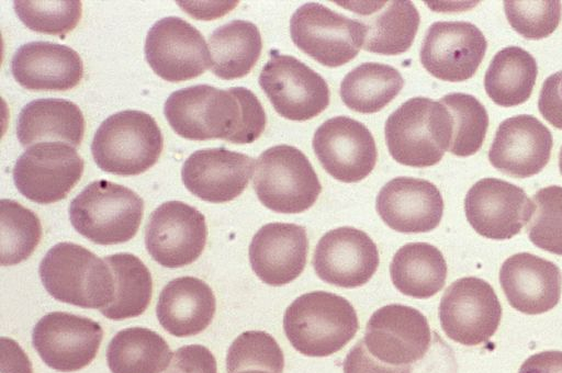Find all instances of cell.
I'll return each mask as SVG.
<instances>
[{
    "mask_svg": "<svg viewBox=\"0 0 562 373\" xmlns=\"http://www.w3.org/2000/svg\"><path fill=\"white\" fill-rule=\"evenodd\" d=\"M452 117V138L449 151L459 157L477 152L485 139L488 114L484 105L473 95L454 92L440 100Z\"/></svg>",
    "mask_w": 562,
    "mask_h": 373,
    "instance_id": "cell-36",
    "label": "cell"
},
{
    "mask_svg": "<svg viewBox=\"0 0 562 373\" xmlns=\"http://www.w3.org/2000/svg\"><path fill=\"white\" fill-rule=\"evenodd\" d=\"M499 299L488 282L465 276L452 282L439 304L442 330L463 346H479L496 332L502 319Z\"/></svg>",
    "mask_w": 562,
    "mask_h": 373,
    "instance_id": "cell-9",
    "label": "cell"
},
{
    "mask_svg": "<svg viewBox=\"0 0 562 373\" xmlns=\"http://www.w3.org/2000/svg\"><path fill=\"white\" fill-rule=\"evenodd\" d=\"M164 113L179 136L192 140L250 144L261 136L267 123L262 104L244 87H187L167 98Z\"/></svg>",
    "mask_w": 562,
    "mask_h": 373,
    "instance_id": "cell-1",
    "label": "cell"
},
{
    "mask_svg": "<svg viewBox=\"0 0 562 373\" xmlns=\"http://www.w3.org/2000/svg\"><path fill=\"white\" fill-rule=\"evenodd\" d=\"M42 225L38 216L16 201L1 200V264L26 260L38 246Z\"/></svg>",
    "mask_w": 562,
    "mask_h": 373,
    "instance_id": "cell-35",
    "label": "cell"
},
{
    "mask_svg": "<svg viewBox=\"0 0 562 373\" xmlns=\"http://www.w3.org/2000/svg\"><path fill=\"white\" fill-rule=\"evenodd\" d=\"M375 208L392 229L427 233L435 229L443 214V200L438 188L424 179L397 177L380 190Z\"/></svg>",
    "mask_w": 562,
    "mask_h": 373,
    "instance_id": "cell-22",
    "label": "cell"
},
{
    "mask_svg": "<svg viewBox=\"0 0 562 373\" xmlns=\"http://www.w3.org/2000/svg\"><path fill=\"white\" fill-rule=\"evenodd\" d=\"M216 299L212 289L195 276H180L161 290L156 315L161 327L176 337L195 336L213 320Z\"/></svg>",
    "mask_w": 562,
    "mask_h": 373,
    "instance_id": "cell-26",
    "label": "cell"
},
{
    "mask_svg": "<svg viewBox=\"0 0 562 373\" xmlns=\"http://www.w3.org/2000/svg\"><path fill=\"white\" fill-rule=\"evenodd\" d=\"M283 329L296 351L322 358L341 350L356 336L359 320L345 297L313 291L300 295L288 306Z\"/></svg>",
    "mask_w": 562,
    "mask_h": 373,
    "instance_id": "cell-2",
    "label": "cell"
},
{
    "mask_svg": "<svg viewBox=\"0 0 562 373\" xmlns=\"http://www.w3.org/2000/svg\"><path fill=\"white\" fill-rule=\"evenodd\" d=\"M559 169L562 174V146H561L560 152H559Z\"/></svg>",
    "mask_w": 562,
    "mask_h": 373,
    "instance_id": "cell-47",
    "label": "cell"
},
{
    "mask_svg": "<svg viewBox=\"0 0 562 373\" xmlns=\"http://www.w3.org/2000/svg\"><path fill=\"white\" fill-rule=\"evenodd\" d=\"M434 348L429 349L427 360L422 364H413L412 373H456L457 364L449 346L440 337L434 334Z\"/></svg>",
    "mask_w": 562,
    "mask_h": 373,
    "instance_id": "cell-44",
    "label": "cell"
},
{
    "mask_svg": "<svg viewBox=\"0 0 562 373\" xmlns=\"http://www.w3.org/2000/svg\"><path fill=\"white\" fill-rule=\"evenodd\" d=\"M85 117L77 104L65 99H37L24 105L16 121V136L23 147L60 142L78 147L85 134Z\"/></svg>",
    "mask_w": 562,
    "mask_h": 373,
    "instance_id": "cell-27",
    "label": "cell"
},
{
    "mask_svg": "<svg viewBox=\"0 0 562 373\" xmlns=\"http://www.w3.org/2000/svg\"><path fill=\"white\" fill-rule=\"evenodd\" d=\"M254 166V158L224 147L199 149L183 162L181 179L196 197L225 203L244 192Z\"/></svg>",
    "mask_w": 562,
    "mask_h": 373,
    "instance_id": "cell-21",
    "label": "cell"
},
{
    "mask_svg": "<svg viewBox=\"0 0 562 373\" xmlns=\"http://www.w3.org/2000/svg\"><path fill=\"white\" fill-rule=\"evenodd\" d=\"M308 252V238L303 226L269 223L254 235L249 245L252 271L266 284L281 286L303 272Z\"/></svg>",
    "mask_w": 562,
    "mask_h": 373,
    "instance_id": "cell-24",
    "label": "cell"
},
{
    "mask_svg": "<svg viewBox=\"0 0 562 373\" xmlns=\"http://www.w3.org/2000/svg\"><path fill=\"white\" fill-rule=\"evenodd\" d=\"M538 75L533 56L518 46L498 50L484 77V88L497 105L509 108L525 103L531 95Z\"/></svg>",
    "mask_w": 562,
    "mask_h": 373,
    "instance_id": "cell-30",
    "label": "cell"
},
{
    "mask_svg": "<svg viewBox=\"0 0 562 373\" xmlns=\"http://www.w3.org/2000/svg\"><path fill=\"white\" fill-rule=\"evenodd\" d=\"M312 263L324 282L353 289L362 286L373 276L379 267V251L368 234L344 226L322 236Z\"/></svg>",
    "mask_w": 562,
    "mask_h": 373,
    "instance_id": "cell-19",
    "label": "cell"
},
{
    "mask_svg": "<svg viewBox=\"0 0 562 373\" xmlns=\"http://www.w3.org/2000/svg\"><path fill=\"white\" fill-rule=\"evenodd\" d=\"M41 281L55 299L102 309L113 299L114 276L104 259L68 241L53 246L38 267Z\"/></svg>",
    "mask_w": 562,
    "mask_h": 373,
    "instance_id": "cell-4",
    "label": "cell"
},
{
    "mask_svg": "<svg viewBox=\"0 0 562 373\" xmlns=\"http://www.w3.org/2000/svg\"><path fill=\"white\" fill-rule=\"evenodd\" d=\"M209 49L212 72L221 79L233 80L251 71L261 55L262 39L254 23L234 20L213 31Z\"/></svg>",
    "mask_w": 562,
    "mask_h": 373,
    "instance_id": "cell-29",
    "label": "cell"
},
{
    "mask_svg": "<svg viewBox=\"0 0 562 373\" xmlns=\"http://www.w3.org/2000/svg\"><path fill=\"white\" fill-rule=\"evenodd\" d=\"M447 263L441 251L427 242H409L394 255L390 273L394 286L404 295L429 298L443 287Z\"/></svg>",
    "mask_w": 562,
    "mask_h": 373,
    "instance_id": "cell-28",
    "label": "cell"
},
{
    "mask_svg": "<svg viewBox=\"0 0 562 373\" xmlns=\"http://www.w3.org/2000/svg\"><path fill=\"white\" fill-rule=\"evenodd\" d=\"M533 211V202L520 187L497 178L479 180L464 199L465 216L472 228L494 240L519 234Z\"/></svg>",
    "mask_w": 562,
    "mask_h": 373,
    "instance_id": "cell-16",
    "label": "cell"
},
{
    "mask_svg": "<svg viewBox=\"0 0 562 373\" xmlns=\"http://www.w3.org/2000/svg\"><path fill=\"white\" fill-rule=\"evenodd\" d=\"M246 369L283 373V351L271 335L266 331L249 330L240 334L233 341L226 355L227 373Z\"/></svg>",
    "mask_w": 562,
    "mask_h": 373,
    "instance_id": "cell-38",
    "label": "cell"
},
{
    "mask_svg": "<svg viewBox=\"0 0 562 373\" xmlns=\"http://www.w3.org/2000/svg\"><path fill=\"white\" fill-rule=\"evenodd\" d=\"M486 48V38L474 24L438 21L427 30L419 57L424 68L434 77L460 82L473 77Z\"/></svg>",
    "mask_w": 562,
    "mask_h": 373,
    "instance_id": "cell-18",
    "label": "cell"
},
{
    "mask_svg": "<svg viewBox=\"0 0 562 373\" xmlns=\"http://www.w3.org/2000/svg\"><path fill=\"white\" fill-rule=\"evenodd\" d=\"M171 357L166 340L144 327L120 330L106 349V362L112 373H161Z\"/></svg>",
    "mask_w": 562,
    "mask_h": 373,
    "instance_id": "cell-32",
    "label": "cell"
},
{
    "mask_svg": "<svg viewBox=\"0 0 562 373\" xmlns=\"http://www.w3.org/2000/svg\"><path fill=\"white\" fill-rule=\"evenodd\" d=\"M452 117L440 101L415 97L386 120L385 142L392 158L405 166L425 168L438 163L449 150Z\"/></svg>",
    "mask_w": 562,
    "mask_h": 373,
    "instance_id": "cell-3",
    "label": "cell"
},
{
    "mask_svg": "<svg viewBox=\"0 0 562 373\" xmlns=\"http://www.w3.org/2000/svg\"><path fill=\"white\" fill-rule=\"evenodd\" d=\"M259 84L277 113L291 121L311 120L329 104L325 79L290 55L271 56L259 75Z\"/></svg>",
    "mask_w": 562,
    "mask_h": 373,
    "instance_id": "cell-11",
    "label": "cell"
},
{
    "mask_svg": "<svg viewBox=\"0 0 562 373\" xmlns=\"http://www.w3.org/2000/svg\"><path fill=\"white\" fill-rule=\"evenodd\" d=\"M83 159L75 147L60 142L38 143L16 160L12 176L18 191L32 202L64 200L82 177Z\"/></svg>",
    "mask_w": 562,
    "mask_h": 373,
    "instance_id": "cell-10",
    "label": "cell"
},
{
    "mask_svg": "<svg viewBox=\"0 0 562 373\" xmlns=\"http://www.w3.org/2000/svg\"><path fill=\"white\" fill-rule=\"evenodd\" d=\"M518 373H562V351L535 353L524 361Z\"/></svg>",
    "mask_w": 562,
    "mask_h": 373,
    "instance_id": "cell-45",
    "label": "cell"
},
{
    "mask_svg": "<svg viewBox=\"0 0 562 373\" xmlns=\"http://www.w3.org/2000/svg\"><path fill=\"white\" fill-rule=\"evenodd\" d=\"M373 3L372 16L363 21L366 37L363 48L380 55H400L412 46L419 27L420 16L408 0Z\"/></svg>",
    "mask_w": 562,
    "mask_h": 373,
    "instance_id": "cell-31",
    "label": "cell"
},
{
    "mask_svg": "<svg viewBox=\"0 0 562 373\" xmlns=\"http://www.w3.org/2000/svg\"><path fill=\"white\" fill-rule=\"evenodd\" d=\"M532 202L535 211L527 227L530 241L542 250L562 256V187L540 189Z\"/></svg>",
    "mask_w": 562,
    "mask_h": 373,
    "instance_id": "cell-39",
    "label": "cell"
},
{
    "mask_svg": "<svg viewBox=\"0 0 562 373\" xmlns=\"http://www.w3.org/2000/svg\"><path fill=\"white\" fill-rule=\"evenodd\" d=\"M13 7L26 27L50 35L71 32L80 21L82 12L79 0H15Z\"/></svg>",
    "mask_w": 562,
    "mask_h": 373,
    "instance_id": "cell-37",
    "label": "cell"
},
{
    "mask_svg": "<svg viewBox=\"0 0 562 373\" xmlns=\"http://www.w3.org/2000/svg\"><path fill=\"white\" fill-rule=\"evenodd\" d=\"M344 373H412V365H391L375 359L359 340L347 353Z\"/></svg>",
    "mask_w": 562,
    "mask_h": 373,
    "instance_id": "cell-42",
    "label": "cell"
},
{
    "mask_svg": "<svg viewBox=\"0 0 562 373\" xmlns=\"http://www.w3.org/2000/svg\"><path fill=\"white\" fill-rule=\"evenodd\" d=\"M404 87L400 71L380 63H363L349 71L340 83V98L359 113H375L386 106Z\"/></svg>",
    "mask_w": 562,
    "mask_h": 373,
    "instance_id": "cell-34",
    "label": "cell"
},
{
    "mask_svg": "<svg viewBox=\"0 0 562 373\" xmlns=\"http://www.w3.org/2000/svg\"><path fill=\"white\" fill-rule=\"evenodd\" d=\"M236 373H272V372H269L267 370H261V369H246V370L238 371Z\"/></svg>",
    "mask_w": 562,
    "mask_h": 373,
    "instance_id": "cell-46",
    "label": "cell"
},
{
    "mask_svg": "<svg viewBox=\"0 0 562 373\" xmlns=\"http://www.w3.org/2000/svg\"><path fill=\"white\" fill-rule=\"evenodd\" d=\"M552 134L537 117L519 114L504 120L488 150L491 165L504 174L528 178L549 162Z\"/></svg>",
    "mask_w": 562,
    "mask_h": 373,
    "instance_id": "cell-20",
    "label": "cell"
},
{
    "mask_svg": "<svg viewBox=\"0 0 562 373\" xmlns=\"http://www.w3.org/2000/svg\"><path fill=\"white\" fill-rule=\"evenodd\" d=\"M254 189L259 201L277 213L297 214L314 205L322 184L307 157L290 145H276L257 159Z\"/></svg>",
    "mask_w": 562,
    "mask_h": 373,
    "instance_id": "cell-7",
    "label": "cell"
},
{
    "mask_svg": "<svg viewBox=\"0 0 562 373\" xmlns=\"http://www.w3.org/2000/svg\"><path fill=\"white\" fill-rule=\"evenodd\" d=\"M499 283L513 308L527 315H538L549 312L559 303L562 273L549 260L519 252L503 262Z\"/></svg>",
    "mask_w": 562,
    "mask_h": 373,
    "instance_id": "cell-23",
    "label": "cell"
},
{
    "mask_svg": "<svg viewBox=\"0 0 562 373\" xmlns=\"http://www.w3.org/2000/svg\"><path fill=\"white\" fill-rule=\"evenodd\" d=\"M102 338L99 323L67 312L44 315L32 332V343L41 359L59 372H75L89 365Z\"/></svg>",
    "mask_w": 562,
    "mask_h": 373,
    "instance_id": "cell-15",
    "label": "cell"
},
{
    "mask_svg": "<svg viewBox=\"0 0 562 373\" xmlns=\"http://www.w3.org/2000/svg\"><path fill=\"white\" fill-rule=\"evenodd\" d=\"M164 137L155 118L138 110L106 117L94 133L91 154L97 166L117 176H137L160 157Z\"/></svg>",
    "mask_w": 562,
    "mask_h": 373,
    "instance_id": "cell-5",
    "label": "cell"
},
{
    "mask_svg": "<svg viewBox=\"0 0 562 373\" xmlns=\"http://www.w3.org/2000/svg\"><path fill=\"white\" fill-rule=\"evenodd\" d=\"M207 238L204 215L195 207L168 201L155 208L145 227V246L160 265L175 269L193 263Z\"/></svg>",
    "mask_w": 562,
    "mask_h": 373,
    "instance_id": "cell-12",
    "label": "cell"
},
{
    "mask_svg": "<svg viewBox=\"0 0 562 373\" xmlns=\"http://www.w3.org/2000/svg\"><path fill=\"white\" fill-rule=\"evenodd\" d=\"M562 4L559 0H506L504 11L510 26L527 39H541L559 26Z\"/></svg>",
    "mask_w": 562,
    "mask_h": 373,
    "instance_id": "cell-40",
    "label": "cell"
},
{
    "mask_svg": "<svg viewBox=\"0 0 562 373\" xmlns=\"http://www.w3.org/2000/svg\"><path fill=\"white\" fill-rule=\"evenodd\" d=\"M538 109L549 124L562 129V70L549 76L542 83Z\"/></svg>",
    "mask_w": 562,
    "mask_h": 373,
    "instance_id": "cell-43",
    "label": "cell"
},
{
    "mask_svg": "<svg viewBox=\"0 0 562 373\" xmlns=\"http://www.w3.org/2000/svg\"><path fill=\"white\" fill-rule=\"evenodd\" d=\"M165 373H217L213 353L202 344L180 347Z\"/></svg>",
    "mask_w": 562,
    "mask_h": 373,
    "instance_id": "cell-41",
    "label": "cell"
},
{
    "mask_svg": "<svg viewBox=\"0 0 562 373\" xmlns=\"http://www.w3.org/2000/svg\"><path fill=\"white\" fill-rule=\"evenodd\" d=\"M313 149L325 171L346 183L368 177L378 159L368 127L342 115L328 118L315 131Z\"/></svg>",
    "mask_w": 562,
    "mask_h": 373,
    "instance_id": "cell-17",
    "label": "cell"
},
{
    "mask_svg": "<svg viewBox=\"0 0 562 373\" xmlns=\"http://www.w3.org/2000/svg\"><path fill=\"white\" fill-rule=\"evenodd\" d=\"M144 50L153 71L169 82L193 79L212 67L201 32L178 16L155 22L147 33Z\"/></svg>",
    "mask_w": 562,
    "mask_h": 373,
    "instance_id": "cell-13",
    "label": "cell"
},
{
    "mask_svg": "<svg viewBox=\"0 0 562 373\" xmlns=\"http://www.w3.org/2000/svg\"><path fill=\"white\" fill-rule=\"evenodd\" d=\"M114 276L112 302L100 313L112 320H123L142 315L153 295V279L144 262L127 252L103 258Z\"/></svg>",
    "mask_w": 562,
    "mask_h": 373,
    "instance_id": "cell-33",
    "label": "cell"
},
{
    "mask_svg": "<svg viewBox=\"0 0 562 373\" xmlns=\"http://www.w3.org/2000/svg\"><path fill=\"white\" fill-rule=\"evenodd\" d=\"M363 342L375 359L396 366L423 360L432 344L427 318L401 304L385 305L371 315Z\"/></svg>",
    "mask_w": 562,
    "mask_h": 373,
    "instance_id": "cell-14",
    "label": "cell"
},
{
    "mask_svg": "<svg viewBox=\"0 0 562 373\" xmlns=\"http://www.w3.org/2000/svg\"><path fill=\"white\" fill-rule=\"evenodd\" d=\"M293 43L323 66L335 68L352 60L363 47L366 27L329 8L308 2L290 20Z\"/></svg>",
    "mask_w": 562,
    "mask_h": 373,
    "instance_id": "cell-8",
    "label": "cell"
},
{
    "mask_svg": "<svg viewBox=\"0 0 562 373\" xmlns=\"http://www.w3.org/2000/svg\"><path fill=\"white\" fill-rule=\"evenodd\" d=\"M16 82L32 91H67L82 79L79 54L67 45L45 41L21 45L11 60Z\"/></svg>",
    "mask_w": 562,
    "mask_h": 373,
    "instance_id": "cell-25",
    "label": "cell"
},
{
    "mask_svg": "<svg viewBox=\"0 0 562 373\" xmlns=\"http://www.w3.org/2000/svg\"><path fill=\"white\" fill-rule=\"evenodd\" d=\"M72 227L98 245L131 240L138 231L144 201L132 189L104 179L89 183L69 204Z\"/></svg>",
    "mask_w": 562,
    "mask_h": 373,
    "instance_id": "cell-6",
    "label": "cell"
}]
</instances>
